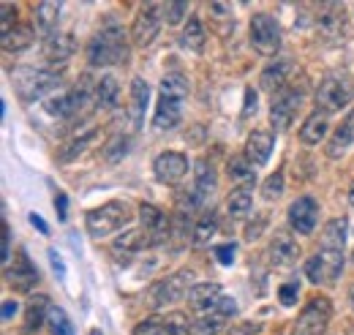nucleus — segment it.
Instances as JSON below:
<instances>
[{
    "mask_svg": "<svg viewBox=\"0 0 354 335\" xmlns=\"http://www.w3.org/2000/svg\"><path fill=\"white\" fill-rule=\"evenodd\" d=\"M129 60V42L120 25H109L101 33H95L88 44V63L90 66H115Z\"/></svg>",
    "mask_w": 354,
    "mask_h": 335,
    "instance_id": "obj_1",
    "label": "nucleus"
},
{
    "mask_svg": "<svg viewBox=\"0 0 354 335\" xmlns=\"http://www.w3.org/2000/svg\"><path fill=\"white\" fill-rule=\"evenodd\" d=\"M11 80H14V90H17L19 101H25V104H33V101L44 98L46 93L57 90L63 82L60 74L46 71V69H17L11 74Z\"/></svg>",
    "mask_w": 354,
    "mask_h": 335,
    "instance_id": "obj_2",
    "label": "nucleus"
},
{
    "mask_svg": "<svg viewBox=\"0 0 354 335\" xmlns=\"http://www.w3.org/2000/svg\"><path fill=\"white\" fill-rule=\"evenodd\" d=\"M131 218H133L131 208L126 202H118L115 199V202H106L101 208L90 210L88 215H85V226H88V232L93 237H106V235L129 226Z\"/></svg>",
    "mask_w": 354,
    "mask_h": 335,
    "instance_id": "obj_3",
    "label": "nucleus"
},
{
    "mask_svg": "<svg viewBox=\"0 0 354 335\" xmlns=\"http://www.w3.org/2000/svg\"><path fill=\"white\" fill-rule=\"evenodd\" d=\"M352 84L346 80V74H327L319 90H316V109L324 112V115H333V112H341L349 101H352Z\"/></svg>",
    "mask_w": 354,
    "mask_h": 335,
    "instance_id": "obj_4",
    "label": "nucleus"
},
{
    "mask_svg": "<svg viewBox=\"0 0 354 335\" xmlns=\"http://www.w3.org/2000/svg\"><path fill=\"white\" fill-rule=\"evenodd\" d=\"M330 316H333L330 297L313 294L308 300V305L303 308V314L297 316V322L292 327V335H324L327 333V325H330Z\"/></svg>",
    "mask_w": 354,
    "mask_h": 335,
    "instance_id": "obj_5",
    "label": "nucleus"
},
{
    "mask_svg": "<svg viewBox=\"0 0 354 335\" xmlns=\"http://www.w3.org/2000/svg\"><path fill=\"white\" fill-rule=\"evenodd\" d=\"M248 33H251V46L259 55H265V57H275L278 55V49H281V28H278L272 14H265V11L254 14Z\"/></svg>",
    "mask_w": 354,
    "mask_h": 335,
    "instance_id": "obj_6",
    "label": "nucleus"
},
{
    "mask_svg": "<svg viewBox=\"0 0 354 335\" xmlns=\"http://www.w3.org/2000/svg\"><path fill=\"white\" fill-rule=\"evenodd\" d=\"M191 278H194V273L191 270H180L175 275H169V278H161L153 289H150V305L153 308H164V305H172L177 300H183V297H188L191 292Z\"/></svg>",
    "mask_w": 354,
    "mask_h": 335,
    "instance_id": "obj_7",
    "label": "nucleus"
},
{
    "mask_svg": "<svg viewBox=\"0 0 354 335\" xmlns=\"http://www.w3.org/2000/svg\"><path fill=\"white\" fill-rule=\"evenodd\" d=\"M234 314H237L234 297H226V294H223L213 311H207V314H202L199 319L191 322V335H218Z\"/></svg>",
    "mask_w": 354,
    "mask_h": 335,
    "instance_id": "obj_8",
    "label": "nucleus"
},
{
    "mask_svg": "<svg viewBox=\"0 0 354 335\" xmlns=\"http://www.w3.org/2000/svg\"><path fill=\"white\" fill-rule=\"evenodd\" d=\"M303 104V93L300 90H292V87H283L281 93L272 96V104H270V123L278 128V131H286L292 126L297 109Z\"/></svg>",
    "mask_w": 354,
    "mask_h": 335,
    "instance_id": "obj_9",
    "label": "nucleus"
},
{
    "mask_svg": "<svg viewBox=\"0 0 354 335\" xmlns=\"http://www.w3.org/2000/svg\"><path fill=\"white\" fill-rule=\"evenodd\" d=\"M133 335H191V319L180 311L167 316H150L133 327Z\"/></svg>",
    "mask_w": 354,
    "mask_h": 335,
    "instance_id": "obj_10",
    "label": "nucleus"
},
{
    "mask_svg": "<svg viewBox=\"0 0 354 335\" xmlns=\"http://www.w3.org/2000/svg\"><path fill=\"white\" fill-rule=\"evenodd\" d=\"M161 11H164V6H158V3H147V6L139 8V14L133 17L131 25V39L136 46H147L158 36V30H161Z\"/></svg>",
    "mask_w": 354,
    "mask_h": 335,
    "instance_id": "obj_11",
    "label": "nucleus"
},
{
    "mask_svg": "<svg viewBox=\"0 0 354 335\" xmlns=\"http://www.w3.org/2000/svg\"><path fill=\"white\" fill-rule=\"evenodd\" d=\"M139 221H142V229L147 232L150 243L153 246H161L172 237V221L164 210H158L156 205H139Z\"/></svg>",
    "mask_w": 354,
    "mask_h": 335,
    "instance_id": "obj_12",
    "label": "nucleus"
},
{
    "mask_svg": "<svg viewBox=\"0 0 354 335\" xmlns=\"http://www.w3.org/2000/svg\"><path fill=\"white\" fill-rule=\"evenodd\" d=\"M6 281H8V287H11L14 292H30V289L41 281L36 264L30 262V256H28L25 248L17 253L14 267H6Z\"/></svg>",
    "mask_w": 354,
    "mask_h": 335,
    "instance_id": "obj_13",
    "label": "nucleus"
},
{
    "mask_svg": "<svg viewBox=\"0 0 354 335\" xmlns=\"http://www.w3.org/2000/svg\"><path fill=\"white\" fill-rule=\"evenodd\" d=\"M153 172H156V177H158V183L175 185V183H180V180L188 174V159H185L183 153L167 150V153L156 156V161H153Z\"/></svg>",
    "mask_w": 354,
    "mask_h": 335,
    "instance_id": "obj_14",
    "label": "nucleus"
},
{
    "mask_svg": "<svg viewBox=\"0 0 354 335\" xmlns=\"http://www.w3.org/2000/svg\"><path fill=\"white\" fill-rule=\"evenodd\" d=\"M316 221H319V205H316V199L300 197V199H295L289 205V226L297 235H313Z\"/></svg>",
    "mask_w": 354,
    "mask_h": 335,
    "instance_id": "obj_15",
    "label": "nucleus"
},
{
    "mask_svg": "<svg viewBox=\"0 0 354 335\" xmlns=\"http://www.w3.org/2000/svg\"><path fill=\"white\" fill-rule=\"evenodd\" d=\"M150 246H153V243H150V237H147L145 229H129L126 235H120V237L112 243V253H115V259H118L120 264H131L133 256L139 251H145V248H150Z\"/></svg>",
    "mask_w": 354,
    "mask_h": 335,
    "instance_id": "obj_16",
    "label": "nucleus"
},
{
    "mask_svg": "<svg viewBox=\"0 0 354 335\" xmlns=\"http://www.w3.org/2000/svg\"><path fill=\"white\" fill-rule=\"evenodd\" d=\"M267 256L275 267H292L297 259H300V246L292 235L286 232H275V237L270 240V248H267Z\"/></svg>",
    "mask_w": 354,
    "mask_h": 335,
    "instance_id": "obj_17",
    "label": "nucleus"
},
{
    "mask_svg": "<svg viewBox=\"0 0 354 335\" xmlns=\"http://www.w3.org/2000/svg\"><path fill=\"white\" fill-rule=\"evenodd\" d=\"M272 147H275L272 131H254L245 139V159L254 167H265L267 161H270V156H272Z\"/></svg>",
    "mask_w": 354,
    "mask_h": 335,
    "instance_id": "obj_18",
    "label": "nucleus"
},
{
    "mask_svg": "<svg viewBox=\"0 0 354 335\" xmlns=\"http://www.w3.org/2000/svg\"><path fill=\"white\" fill-rule=\"evenodd\" d=\"M180 118H183V101L161 96L156 104V112H153V126L158 131H172L180 123Z\"/></svg>",
    "mask_w": 354,
    "mask_h": 335,
    "instance_id": "obj_19",
    "label": "nucleus"
},
{
    "mask_svg": "<svg viewBox=\"0 0 354 335\" xmlns=\"http://www.w3.org/2000/svg\"><path fill=\"white\" fill-rule=\"evenodd\" d=\"M352 145H354V109L344 118V123L335 128V134L330 136L324 153H327V159H341Z\"/></svg>",
    "mask_w": 354,
    "mask_h": 335,
    "instance_id": "obj_20",
    "label": "nucleus"
},
{
    "mask_svg": "<svg viewBox=\"0 0 354 335\" xmlns=\"http://www.w3.org/2000/svg\"><path fill=\"white\" fill-rule=\"evenodd\" d=\"M194 174H196L194 194H196L199 205H207V202H210V197L216 194V185H218L216 169H213V164H207L205 159H199V161H196V169H194Z\"/></svg>",
    "mask_w": 354,
    "mask_h": 335,
    "instance_id": "obj_21",
    "label": "nucleus"
},
{
    "mask_svg": "<svg viewBox=\"0 0 354 335\" xmlns=\"http://www.w3.org/2000/svg\"><path fill=\"white\" fill-rule=\"evenodd\" d=\"M223 297L221 287L218 284H194L191 292H188V305L199 314H207L218 305V300Z\"/></svg>",
    "mask_w": 354,
    "mask_h": 335,
    "instance_id": "obj_22",
    "label": "nucleus"
},
{
    "mask_svg": "<svg viewBox=\"0 0 354 335\" xmlns=\"http://www.w3.org/2000/svg\"><path fill=\"white\" fill-rule=\"evenodd\" d=\"M41 49H44V57L49 63H66L77 52V42L71 33H55V36L44 39Z\"/></svg>",
    "mask_w": 354,
    "mask_h": 335,
    "instance_id": "obj_23",
    "label": "nucleus"
},
{
    "mask_svg": "<svg viewBox=\"0 0 354 335\" xmlns=\"http://www.w3.org/2000/svg\"><path fill=\"white\" fill-rule=\"evenodd\" d=\"M147 104H150V84L145 82L142 77H133L131 80V104H129V115H131L133 128H142V123H145V112H147Z\"/></svg>",
    "mask_w": 354,
    "mask_h": 335,
    "instance_id": "obj_24",
    "label": "nucleus"
},
{
    "mask_svg": "<svg viewBox=\"0 0 354 335\" xmlns=\"http://www.w3.org/2000/svg\"><path fill=\"white\" fill-rule=\"evenodd\" d=\"M316 25H319V30H322L327 39L341 36V33H344V6H338V3L322 6V14L316 17Z\"/></svg>",
    "mask_w": 354,
    "mask_h": 335,
    "instance_id": "obj_25",
    "label": "nucleus"
},
{
    "mask_svg": "<svg viewBox=\"0 0 354 335\" xmlns=\"http://www.w3.org/2000/svg\"><path fill=\"white\" fill-rule=\"evenodd\" d=\"M49 311H52L49 297L46 294H33L28 300V308H25V330L28 333H36L46 319H49Z\"/></svg>",
    "mask_w": 354,
    "mask_h": 335,
    "instance_id": "obj_26",
    "label": "nucleus"
},
{
    "mask_svg": "<svg viewBox=\"0 0 354 335\" xmlns=\"http://www.w3.org/2000/svg\"><path fill=\"white\" fill-rule=\"evenodd\" d=\"M346 232H349V221H346V218H333V221H327L324 229H322V248L344 251Z\"/></svg>",
    "mask_w": 354,
    "mask_h": 335,
    "instance_id": "obj_27",
    "label": "nucleus"
},
{
    "mask_svg": "<svg viewBox=\"0 0 354 335\" xmlns=\"http://www.w3.org/2000/svg\"><path fill=\"white\" fill-rule=\"evenodd\" d=\"M327 128H330V120H327L324 112H319V109L310 112L308 118H306V123L300 126V142L303 145H319L324 139Z\"/></svg>",
    "mask_w": 354,
    "mask_h": 335,
    "instance_id": "obj_28",
    "label": "nucleus"
},
{
    "mask_svg": "<svg viewBox=\"0 0 354 335\" xmlns=\"http://www.w3.org/2000/svg\"><path fill=\"white\" fill-rule=\"evenodd\" d=\"M57 22H60V3H39L36 6V28H39V33L49 39V36H55L57 33Z\"/></svg>",
    "mask_w": 354,
    "mask_h": 335,
    "instance_id": "obj_29",
    "label": "nucleus"
},
{
    "mask_svg": "<svg viewBox=\"0 0 354 335\" xmlns=\"http://www.w3.org/2000/svg\"><path fill=\"white\" fill-rule=\"evenodd\" d=\"M289 71H292V63L289 60H275L272 66H267L265 71H262V77H259V82L265 90H283V84L289 82Z\"/></svg>",
    "mask_w": 354,
    "mask_h": 335,
    "instance_id": "obj_30",
    "label": "nucleus"
},
{
    "mask_svg": "<svg viewBox=\"0 0 354 335\" xmlns=\"http://www.w3.org/2000/svg\"><path fill=\"white\" fill-rule=\"evenodd\" d=\"M118 96H120V84L112 74L101 77L95 82V104L104 107V109H115L118 107Z\"/></svg>",
    "mask_w": 354,
    "mask_h": 335,
    "instance_id": "obj_31",
    "label": "nucleus"
},
{
    "mask_svg": "<svg viewBox=\"0 0 354 335\" xmlns=\"http://www.w3.org/2000/svg\"><path fill=\"white\" fill-rule=\"evenodd\" d=\"M33 39H36V33H33L30 25H17L8 36H0V46L6 52H22V49H28L33 44Z\"/></svg>",
    "mask_w": 354,
    "mask_h": 335,
    "instance_id": "obj_32",
    "label": "nucleus"
},
{
    "mask_svg": "<svg viewBox=\"0 0 354 335\" xmlns=\"http://www.w3.org/2000/svg\"><path fill=\"white\" fill-rule=\"evenodd\" d=\"M316 256H319V264H322V273H324V284H333L344 273V251L322 248V251H316Z\"/></svg>",
    "mask_w": 354,
    "mask_h": 335,
    "instance_id": "obj_33",
    "label": "nucleus"
},
{
    "mask_svg": "<svg viewBox=\"0 0 354 335\" xmlns=\"http://www.w3.org/2000/svg\"><path fill=\"white\" fill-rule=\"evenodd\" d=\"M251 205H254V194L248 185H240L229 194V202H226V210L232 218H243L245 212H251Z\"/></svg>",
    "mask_w": 354,
    "mask_h": 335,
    "instance_id": "obj_34",
    "label": "nucleus"
},
{
    "mask_svg": "<svg viewBox=\"0 0 354 335\" xmlns=\"http://www.w3.org/2000/svg\"><path fill=\"white\" fill-rule=\"evenodd\" d=\"M218 232V218H216V212L213 210H207L199 221H196V226H194V237H191V243L194 246H205V243H210V237Z\"/></svg>",
    "mask_w": 354,
    "mask_h": 335,
    "instance_id": "obj_35",
    "label": "nucleus"
},
{
    "mask_svg": "<svg viewBox=\"0 0 354 335\" xmlns=\"http://www.w3.org/2000/svg\"><path fill=\"white\" fill-rule=\"evenodd\" d=\"M226 172H229L232 180L245 183V185H251V183L257 180V169H254V164H251L245 156H232L229 164H226Z\"/></svg>",
    "mask_w": 354,
    "mask_h": 335,
    "instance_id": "obj_36",
    "label": "nucleus"
},
{
    "mask_svg": "<svg viewBox=\"0 0 354 335\" xmlns=\"http://www.w3.org/2000/svg\"><path fill=\"white\" fill-rule=\"evenodd\" d=\"M129 150H131V139H129L126 134H115V136H109L106 145H104V159H106L109 164H120V161L129 156Z\"/></svg>",
    "mask_w": 354,
    "mask_h": 335,
    "instance_id": "obj_37",
    "label": "nucleus"
},
{
    "mask_svg": "<svg viewBox=\"0 0 354 335\" xmlns=\"http://www.w3.org/2000/svg\"><path fill=\"white\" fill-rule=\"evenodd\" d=\"M180 44L185 49H191V52H202L205 49V28H202V22L196 17L188 19V25H185V30L180 36Z\"/></svg>",
    "mask_w": 354,
    "mask_h": 335,
    "instance_id": "obj_38",
    "label": "nucleus"
},
{
    "mask_svg": "<svg viewBox=\"0 0 354 335\" xmlns=\"http://www.w3.org/2000/svg\"><path fill=\"white\" fill-rule=\"evenodd\" d=\"M161 96L185 101V98H188V80H185L183 74H167V77L161 80Z\"/></svg>",
    "mask_w": 354,
    "mask_h": 335,
    "instance_id": "obj_39",
    "label": "nucleus"
},
{
    "mask_svg": "<svg viewBox=\"0 0 354 335\" xmlns=\"http://www.w3.org/2000/svg\"><path fill=\"white\" fill-rule=\"evenodd\" d=\"M95 136H98V131H95V128L88 131V134H82V136H77L74 142H68V145L60 150V156H57V159H60V161H71V159H77L80 153H85L90 145L95 142Z\"/></svg>",
    "mask_w": 354,
    "mask_h": 335,
    "instance_id": "obj_40",
    "label": "nucleus"
},
{
    "mask_svg": "<svg viewBox=\"0 0 354 335\" xmlns=\"http://www.w3.org/2000/svg\"><path fill=\"white\" fill-rule=\"evenodd\" d=\"M46 322H49V327H52V335H74V327H71V322H68V314H66L63 308H55V305H52Z\"/></svg>",
    "mask_w": 354,
    "mask_h": 335,
    "instance_id": "obj_41",
    "label": "nucleus"
},
{
    "mask_svg": "<svg viewBox=\"0 0 354 335\" xmlns=\"http://www.w3.org/2000/svg\"><path fill=\"white\" fill-rule=\"evenodd\" d=\"M17 28V6L14 3H0V36H8Z\"/></svg>",
    "mask_w": 354,
    "mask_h": 335,
    "instance_id": "obj_42",
    "label": "nucleus"
},
{
    "mask_svg": "<svg viewBox=\"0 0 354 335\" xmlns=\"http://www.w3.org/2000/svg\"><path fill=\"white\" fill-rule=\"evenodd\" d=\"M283 194V172H272L262 185V197L265 199H278Z\"/></svg>",
    "mask_w": 354,
    "mask_h": 335,
    "instance_id": "obj_43",
    "label": "nucleus"
},
{
    "mask_svg": "<svg viewBox=\"0 0 354 335\" xmlns=\"http://www.w3.org/2000/svg\"><path fill=\"white\" fill-rule=\"evenodd\" d=\"M185 14H188V3H183V0L164 6V19H167V25H177Z\"/></svg>",
    "mask_w": 354,
    "mask_h": 335,
    "instance_id": "obj_44",
    "label": "nucleus"
},
{
    "mask_svg": "<svg viewBox=\"0 0 354 335\" xmlns=\"http://www.w3.org/2000/svg\"><path fill=\"white\" fill-rule=\"evenodd\" d=\"M213 253H216L218 264L229 267V264H234V253H237V246H234V243H223V246H216V248H213Z\"/></svg>",
    "mask_w": 354,
    "mask_h": 335,
    "instance_id": "obj_45",
    "label": "nucleus"
},
{
    "mask_svg": "<svg viewBox=\"0 0 354 335\" xmlns=\"http://www.w3.org/2000/svg\"><path fill=\"white\" fill-rule=\"evenodd\" d=\"M306 275H308L310 284H324V273H322V264H319V256L316 253L306 262Z\"/></svg>",
    "mask_w": 354,
    "mask_h": 335,
    "instance_id": "obj_46",
    "label": "nucleus"
},
{
    "mask_svg": "<svg viewBox=\"0 0 354 335\" xmlns=\"http://www.w3.org/2000/svg\"><path fill=\"white\" fill-rule=\"evenodd\" d=\"M262 330V322H234L229 327V335H257Z\"/></svg>",
    "mask_w": 354,
    "mask_h": 335,
    "instance_id": "obj_47",
    "label": "nucleus"
},
{
    "mask_svg": "<svg viewBox=\"0 0 354 335\" xmlns=\"http://www.w3.org/2000/svg\"><path fill=\"white\" fill-rule=\"evenodd\" d=\"M297 297H300V287H297V284H283V287L278 289V300H281L283 305H295Z\"/></svg>",
    "mask_w": 354,
    "mask_h": 335,
    "instance_id": "obj_48",
    "label": "nucleus"
},
{
    "mask_svg": "<svg viewBox=\"0 0 354 335\" xmlns=\"http://www.w3.org/2000/svg\"><path fill=\"white\" fill-rule=\"evenodd\" d=\"M257 109H259V96H257L254 87H248V90H245V104H243V118L257 115Z\"/></svg>",
    "mask_w": 354,
    "mask_h": 335,
    "instance_id": "obj_49",
    "label": "nucleus"
},
{
    "mask_svg": "<svg viewBox=\"0 0 354 335\" xmlns=\"http://www.w3.org/2000/svg\"><path fill=\"white\" fill-rule=\"evenodd\" d=\"M8 259H11V232H8V226L3 224V246H0V262H3V264H8Z\"/></svg>",
    "mask_w": 354,
    "mask_h": 335,
    "instance_id": "obj_50",
    "label": "nucleus"
},
{
    "mask_svg": "<svg viewBox=\"0 0 354 335\" xmlns=\"http://www.w3.org/2000/svg\"><path fill=\"white\" fill-rule=\"evenodd\" d=\"M55 210H57V218H60V221L68 218V197H66L63 191H57V197H55Z\"/></svg>",
    "mask_w": 354,
    "mask_h": 335,
    "instance_id": "obj_51",
    "label": "nucleus"
},
{
    "mask_svg": "<svg viewBox=\"0 0 354 335\" xmlns=\"http://www.w3.org/2000/svg\"><path fill=\"white\" fill-rule=\"evenodd\" d=\"M49 262H52V270L57 273V278H66V264H63V259L57 256L55 248H49Z\"/></svg>",
    "mask_w": 354,
    "mask_h": 335,
    "instance_id": "obj_52",
    "label": "nucleus"
},
{
    "mask_svg": "<svg viewBox=\"0 0 354 335\" xmlns=\"http://www.w3.org/2000/svg\"><path fill=\"white\" fill-rule=\"evenodd\" d=\"M17 308H19V305H17V300H6V302H3V314H0V316H3V322H11V316L17 314Z\"/></svg>",
    "mask_w": 354,
    "mask_h": 335,
    "instance_id": "obj_53",
    "label": "nucleus"
},
{
    "mask_svg": "<svg viewBox=\"0 0 354 335\" xmlns=\"http://www.w3.org/2000/svg\"><path fill=\"white\" fill-rule=\"evenodd\" d=\"M30 224H33V226H36L41 235H49V226H46V221L39 215V212H30Z\"/></svg>",
    "mask_w": 354,
    "mask_h": 335,
    "instance_id": "obj_54",
    "label": "nucleus"
},
{
    "mask_svg": "<svg viewBox=\"0 0 354 335\" xmlns=\"http://www.w3.org/2000/svg\"><path fill=\"white\" fill-rule=\"evenodd\" d=\"M349 202H352V208H354V183H352V188H349Z\"/></svg>",
    "mask_w": 354,
    "mask_h": 335,
    "instance_id": "obj_55",
    "label": "nucleus"
},
{
    "mask_svg": "<svg viewBox=\"0 0 354 335\" xmlns=\"http://www.w3.org/2000/svg\"><path fill=\"white\" fill-rule=\"evenodd\" d=\"M349 300H352V308H354V284H352V289H349Z\"/></svg>",
    "mask_w": 354,
    "mask_h": 335,
    "instance_id": "obj_56",
    "label": "nucleus"
},
{
    "mask_svg": "<svg viewBox=\"0 0 354 335\" xmlns=\"http://www.w3.org/2000/svg\"><path fill=\"white\" fill-rule=\"evenodd\" d=\"M90 335H101V330H90Z\"/></svg>",
    "mask_w": 354,
    "mask_h": 335,
    "instance_id": "obj_57",
    "label": "nucleus"
}]
</instances>
